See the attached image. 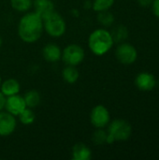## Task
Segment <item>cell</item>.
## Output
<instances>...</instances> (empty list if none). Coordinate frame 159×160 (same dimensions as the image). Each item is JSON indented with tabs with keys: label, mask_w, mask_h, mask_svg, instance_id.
I'll list each match as a JSON object with an SVG mask.
<instances>
[{
	"label": "cell",
	"mask_w": 159,
	"mask_h": 160,
	"mask_svg": "<svg viewBox=\"0 0 159 160\" xmlns=\"http://www.w3.org/2000/svg\"><path fill=\"white\" fill-rule=\"evenodd\" d=\"M17 31L23 42L29 44L35 43L43 34V19L35 11H27L20 19Z\"/></svg>",
	"instance_id": "cell-1"
},
{
	"label": "cell",
	"mask_w": 159,
	"mask_h": 160,
	"mask_svg": "<svg viewBox=\"0 0 159 160\" xmlns=\"http://www.w3.org/2000/svg\"><path fill=\"white\" fill-rule=\"evenodd\" d=\"M113 38L108 30L98 28L94 30L88 38V47L90 51L98 56L107 53L113 46Z\"/></svg>",
	"instance_id": "cell-2"
},
{
	"label": "cell",
	"mask_w": 159,
	"mask_h": 160,
	"mask_svg": "<svg viewBox=\"0 0 159 160\" xmlns=\"http://www.w3.org/2000/svg\"><path fill=\"white\" fill-rule=\"evenodd\" d=\"M43 27L44 31L52 38H60L67 31L66 21L55 11L43 18Z\"/></svg>",
	"instance_id": "cell-3"
},
{
	"label": "cell",
	"mask_w": 159,
	"mask_h": 160,
	"mask_svg": "<svg viewBox=\"0 0 159 160\" xmlns=\"http://www.w3.org/2000/svg\"><path fill=\"white\" fill-rule=\"evenodd\" d=\"M85 57V52L83 48L79 44H69L62 51L61 59L66 66L77 67L82 63Z\"/></svg>",
	"instance_id": "cell-4"
},
{
	"label": "cell",
	"mask_w": 159,
	"mask_h": 160,
	"mask_svg": "<svg viewBox=\"0 0 159 160\" xmlns=\"http://www.w3.org/2000/svg\"><path fill=\"white\" fill-rule=\"evenodd\" d=\"M132 133V127L131 125L123 119H116L113 120L108 128V134L111 135L113 140L116 142H123L127 141Z\"/></svg>",
	"instance_id": "cell-5"
},
{
	"label": "cell",
	"mask_w": 159,
	"mask_h": 160,
	"mask_svg": "<svg viewBox=\"0 0 159 160\" xmlns=\"http://www.w3.org/2000/svg\"><path fill=\"white\" fill-rule=\"evenodd\" d=\"M110 112L105 106L97 105L92 109L90 113V121L96 128H104L110 124Z\"/></svg>",
	"instance_id": "cell-6"
},
{
	"label": "cell",
	"mask_w": 159,
	"mask_h": 160,
	"mask_svg": "<svg viewBox=\"0 0 159 160\" xmlns=\"http://www.w3.org/2000/svg\"><path fill=\"white\" fill-rule=\"evenodd\" d=\"M115 55L120 63L124 65H131L137 60L138 52L135 47L131 44L122 43L117 47L115 51Z\"/></svg>",
	"instance_id": "cell-7"
},
{
	"label": "cell",
	"mask_w": 159,
	"mask_h": 160,
	"mask_svg": "<svg viewBox=\"0 0 159 160\" xmlns=\"http://www.w3.org/2000/svg\"><path fill=\"white\" fill-rule=\"evenodd\" d=\"M17 128V120L14 115L7 111L0 112V136L7 137L11 135Z\"/></svg>",
	"instance_id": "cell-8"
},
{
	"label": "cell",
	"mask_w": 159,
	"mask_h": 160,
	"mask_svg": "<svg viewBox=\"0 0 159 160\" xmlns=\"http://www.w3.org/2000/svg\"><path fill=\"white\" fill-rule=\"evenodd\" d=\"M26 108H27V106L25 104L23 97L20 96L19 94L6 98L4 110L7 111V112L11 113L15 117H17Z\"/></svg>",
	"instance_id": "cell-9"
},
{
	"label": "cell",
	"mask_w": 159,
	"mask_h": 160,
	"mask_svg": "<svg viewBox=\"0 0 159 160\" xmlns=\"http://www.w3.org/2000/svg\"><path fill=\"white\" fill-rule=\"evenodd\" d=\"M42 56L49 63H56L61 59L62 50L55 43H48L42 49Z\"/></svg>",
	"instance_id": "cell-10"
},
{
	"label": "cell",
	"mask_w": 159,
	"mask_h": 160,
	"mask_svg": "<svg viewBox=\"0 0 159 160\" xmlns=\"http://www.w3.org/2000/svg\"><path fill=\"white\" fill-rule=\"evenodd\" d=\"M135 83L139 89L142 91H150L155 88L157 82L154 75L147 72H142L136 77Z\"/></svg>",
	"instance_id": "cell-11"
},
{
	"label": "cell",
	"mask_w": 159,
	"mask_h": 160,
	"mask_svg": "<svg viewBox=\"0 0 159 160\" xmlns=\"http://www.w3.org/2000/svg\"><path fill=\"white\" fill-rule=\"evenodd\" d=\"M32 7L42 19L54 11V4L52 0H33Z\"/></svg>",
	"instance_id": "cell-12"
},
{
	"label": "cell",
	"mask_w": 159,
	"mask_h": 160,
	"mask_svg": "<svg viewBox=\"0 0 159 160\" xmlns=\"http://www.w3.org/2000/svg\"><path fill=\"white\" fill-rule=\"evenodd\" d=\"M0 91L6 98L17 95L21 91L20 82L16 79H13V78L7 79L2 82L1 86H0Z\"/></svg>",
	"instance_id": "cell-13"
},
{
	"label": "cell",
	"mask_w": 159,
	"mask_h": 160,
	"mask_svg": "<svg viewBox=\"0 0 159 160\" xmlns=\"http://www.w3.org/2000/svg\"><path fill=\"white\" fill-rule=\"evenodd\" d=\"M92 158L91 149L84 143H76L72 148V160H89Z\"/></svg>",
	"instance_id": "cell-14"
},
{
	"label": "cell",
	"mask_w": 159,
	"mask_h": 160,
	"mask_svg": "<svg viewBox=\"0 0 159 160\" xmlns=\"http://www.w3.org/2000/svg\"><path fill=\"white\" fill-rule=\"evenodd\" d=\"M62 77L64 81L67 83H74L78 81L80 73L76 67L74 66H66L62 71Z\"/></svg>",
	"instance_id": "cell-15"
},
{
	"label": "cell",
	"mask_w": 159,
	"mask_h": 160,
	"mask_svg": "<svg viewBox=\"0 0 159 160\" xmlns=\"http://www.w3.org/2000/svg\"><path fill=\"white\" fill-rule=\"evenodd\" d=\"M23 98H24L27 108H31V109H34L37 106H38V104L40 103V100H41L40 94L38 93V91L34 90V89L27 91L24 94Z\"/></svg>",
	"instance_id": "cell-16"
},
{
	"label": "cell",
	"mask_w": 159,
	"mask_h": 160,
	"mask_svg": "<svg viewBox=\"0 0 159 160\" xmlns=\"http://www.w3.org/2000/svg\"><path fill=\"white\" fill-rule=\"evenodd\" d=\"M10 6L14 10L25 13L32 8L33 0H10Z\"/></svg>",
	"instance_id": "cell-17"
},
{
	"label": "cell",
	"mask_w": 159,
	"mask_h": 160,
	"mask_svg": "<svg viewBox=\"0 0 159 160\" xmlns=\"http://www.w3.org/2000/svg\"><path fill=\"white\" fill-rule=\"evenodd\" d=\"M17 117L19 118V121L24 126H30L36 120V114L31 108L24 109Z\"/></svg>",
	"instance_id": "cell-18"
},
{
	"label": "cell",
	"mask_w": 159,
	"mask_h": 160,
	"mask_svg": "<svg viewBox=\"0 0 159 160\" xmlns=\"http://www.w3.org/2000/svg\"><path fill=\"white\" fill-rule=\"evenodd\" d=\"M114 3V0H93L92 1V8L100 12L103 10H108Z\"/></svg>",
	"instance_id": "cell-19"
},
{
	"label": "cell",
	"mask_w": 159,
	"mask_h": 160,
	"mask_svg": "<svg viewBox=\"0 0 159 160\" xmlns=\"http://www.w3.org/2000/svg\"><path fill=\"white\" fill-rule=\"evenodd\" d=\"M111 34L112 36L113 41H117V42H120L127 38V30L123 25H119L116 28H114Z\"/></svg>",
	"instance_id": "cell-20"
},
{
	"label": "cell",
	"mask_w": 159,
	"mask_h": 160,
	"mask_svg": "<svg viewBox=\"0 0 159 160\" xmlns=\"http://www.w3.org/2000/svg\"><path fill=\"white\" fill-rule=\"evenodd\" d=\"M97 20L98 22L103 24L104 26H110L112 25V23L114 22V17L113 15L109 12L108 10H103V11H100L98 12V15H97Z\"/></svg>",
	"instance_id": "cell-21"
},
{
	"label": "cell",
	"mask_w": 159,
	"mask_h": 160,
	"mask_svg": "<svg viewBox=\"0 0 159 160\" xmlns=\"http://www.w3.org/2000/svg\"><path fill=\"white\" fill-rule=\"evenodd\" d=\"M107 135L108 132L104 131L102 128H97V130L93 135V142L97 145H101L106 142Z\"/></svg>",
	"instance_id": "cell-22"
},
{
	"label": "cell",
	"mask_w": 159,
	"mask_h": 160,
	"mask_svg": "<svg viewBox=\"0 0 159 160\" xmlns=\"http://www.w3.org/2000/svg\"><path fill=\"white\" fill-rule=\"evenodd\" d=\"M152 4H153V12H154V14L159 18V0L153 1Z\"/></svg>",
	"instance_id": "cell-23"
},
{
	"label": "cell",
	"mask_w": 159,
	"mask_h": 160,
	"mask_svg": "<svg viewBox=\"0 0 159 160\" xmlns=\"http://www.w3.org/2000/svg\"><path fill=\"white\" fill-rule=\"evenodd\" d=\"M5 102H6V97L0 91V112L4 110V108H5Z\"/></svg>",
	"instance_id": "cell-24"
},
{
	"label": "cell",
	"mask_w": 159,
	"mask_h": 160,
	"mask_svg": "<svg viewBox=\"0 0 159 160\" xmlns=\"http://www.w3.org/2000/svg\"><path fill=\"white\" fill-rule=\"evenodd\" d=\"M138 2H139V4H140L141 6H142V7H147V6H149V5L153 2V0H138Z\"/></svg>",
	"instance_id": "cell-25"
},
{
	"label": "cell",
	"mask_w": 159,
	"mask_h": 160,
	"mask_svg": "<svg viewBox=\"0 0 159 160\" xmlns=\"http://www.w3.org/2000/svg\"><path fill=\"white\" fill-rule=\"evenodd\" d=\"M2 43H3V39H2V38H1V36H0V47L2 46Z\"/></svg>",
	"instance_id": "cell-26"
},
{
	"label": "cell",
	"mask_w": 159,
	"mask_h": 160,
	"mask_svg": "<svg viewBox=\"0 0 159 160\" xmlns=\"http://www.w3.org/2000/svg\"><path fill=\"white\" fill-rule=\"evenodd\" d=\"M2 82H3V80H2V76H1V74H0V86H1V83H2Z\"/></svg>",
	"instance_id": "cell-27"
}]
</instances>
